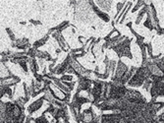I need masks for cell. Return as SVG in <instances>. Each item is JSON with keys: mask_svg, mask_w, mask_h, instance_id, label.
I'll use <instances>...</instances> for the list:
<instances>
[{"mask_svg": "<svg viewBox=\"0 0 164 123\" xmlns=\"http://www.w3.org/2000/svg\"><path fill=\"white\" fill-rule=\"evenodd\" d=\"M147 4V2L146 1H138V2H137L136 3V5L134 6V7H133V9H132V13H135V12H137V11H138L140 8L142 9V7H143V6H145Z\"/></svg>", "mask_w": 164, "mask_h": 123, "instance_id": "6", "label": "cell"}, {"mask_svg": "<svg viewBox=\"0 0 164 123\" xmlns=\"http://www.w3.org/2000/svg\"><path fill=\"white\" fill-rule=\"evenodd\" d=\"M31 23H32V25H35V26H37V25H40V24H42L39 21H36V20H31Z\"/></svg>", "mask_w": 164, "mask_h": 123, "instance_id": "9", "label": "cell"}, {"mask_svg": "<svg viewBox=\"0 0 164 123\" xmlns=\"http://www.w3.org/2000/svg\"><path fill=\"white\" fill-rule=\"evenodd\" d=\"M48 38H49V35H46L45 37H43V38H39L38 40H37V42L33 44V49H39V47H42V45H44L45 44H46V42L48 40Z\"/></svg>", "mask_w": 164, "mask_h": 123, "instance_id": "5", "label": "cell"}, {"mask_svg": "<svg viewBox=\"0 0 164 123\" xmlns=\"http://www.w3.org/2000/svg\"><path fill=\"white\" fill-rule=\"evenodd\" d=\"M44 104H45V100H43V98L39 99V100H35L33 102H32V104L28 106V112H29V114L30 115L35 114L37 111H38L39 109L43 106Z\"/></svg>", "mask_w": 164, "mask_h": 123, "instance_id": "1", "label": "cell"}, {"mask_svg": "<svg viewBox=\"0 0 164 123\" xmlns=\"http://www.w3.org/2000/svg\"><path fill=\"white\" fill-rule=\"evenodd\" d=\"M20 82V77L18 76H11L6 79H1V86L6 87H11V86H16Z\"/></svg>", "mask_w": 164, "mask_h": 123, "instance_id": "2", "label": "cell"}, {"mask_svg": "<svg viewBox=\"0 0 164 123\" xmlns=\"http://www.w3.org/2000/svg\"><path fill=\"white\" fill-rule=\"evenodd\" d=\"M60 80L62 81V82H75L73 75H69V74L62 75V76L60 77Z\"/></svg>", "mask_w": 164, "mask_h": 123, "instance_id": "7", "label": "cell"}, {"mask_svg": "<svg viewBox=\"0 0 164 123\" xmlns=\"http://www.w3.org/2000/svg\"><path fill=\"white\" fill-rule=\"evenodd\" d=\"M163 117H164V116H163Z\"/></svg>", "mask_w": 164, "mask_h": 123, "instance_id": "10", "label": "cell"}, {"mask_svg": "<svg viewBox=\"0 0 164 123\" xmlns=\"http://www.w3.org/2000/svg\"><path fill=\"white\" fill-rule=\"evenodd\" d=\"M35 119H36V123H50L43 114L42 116H39V117L35 118Z\"/></svg>", "mask_w": 164, "mask_h": 123, "instance_id": "8", "label": "cell"}, {"mask_svg": "<svg viewBox=\"0 0 164 123\" xmlns=\"http://www.w3.org/2000/svg\"><path fill=\"white\" fill-rule=\"evenodd\" d=\"M149 3H150V2H147V4L140 10L138 16H137V18H136V22H135L136 25H139V24L142 22V20L143 16L147 14V11H148V8H149Z\"/></svg>", "mask_w": 164, "mask_h": 123, "instance_id": "3", "label": "cell"}, {"mask_svg": "<svg viewBox=\"0 0 164 123\" xmlns=\"http://www.w3.org/2000/svg\"><path fill=\"white\" fill-rule=\"evenodd\" d=\"M11 76H13V75L11 71L9 70V68L7 67V65L1 62V79H6Z\"/></svg>", "mask_w": 164, "mask_h": 123, "instance_id": "4", "label": "cell"}]
</instances>
